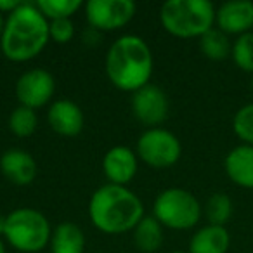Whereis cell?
<instances>
[{
    "mask_svg": "<svg viewBox=\"0 0 253 253\" xmlns=\"http://www.w3.org/2000/svg\"><path fill=\"white\" fill-rule=\"evenodd\" d=\"M88 218L104 234H123L134 231L144 218V205L128 187L108 182L92 193L88 200Z\"/></svg>",
    "mask_w": 253,
    "mask_h": 253,
    "instance_id": "obj_1",
    "label": "cell"
},
{
    "mask_svg": "<svg viewBox=\"0 0 253 253\" xmlns=\"http://www.w3.org/2000/svg\"><path fill=\"white\" fill-rule=\"evenodd\" d=\"M49 40V21L45 16L39 11L37 4L21 2V5L5 18L0 49L12 63H26L40 56Z\"/></svg>",
    "mask_w": 253,
    "mask_h": 253,
    "instance_id": "obj_2",
    "label": "cell"
},
{
    "mask_svg": "<svg viewBox=\"0 0 253 253\" xmlns=\"http://www.w3.org/2000/svg\"><path fill=\"white\" fill-rule=\"evenodd\" d=\"M106 75L118 90L137 92L153 77V52L137 35H123L109 45L104 61Z\"/></svg>",
    "mask_w": 253,
    "mask_h": 253,
    "instance_id": "obj_3",
    "label": "cell"
},
{
    "mask_svg": "<svg viewBox=\"0 0 253 253\" xmlns=\"http://www.w3.org/2000/svg\"><path fill=\"white\" fill-rule=\"evenodd\" d=\"M215 12L208 0H169L160 9V23L177 39H201L213 28Z\"/></svg>",
    "mask_w": 253,
    "mask_h": 253,
    "instance_id": "obj_4",
    "label": "cell"
},
{
    "mask_svg": "<svg viewBox=\"0 0 253 253\" xmlns=\"http://www.w3.org/2000/svg\"><path fill=\"white\" fill-rule=\"evenodd\" d=\"M52 229L42 211L35 208H16L7 215L5 241L21 253H39L49 246Z\"/></svg>",
    "mask_w": 253,
    "mask_h": 253,
    "instance_id": "obj_5",
    "label": "cell"
},
{
    "mask_svg": "<svg viewBox=\"0 0 253 253\" xmlns=\"http://www.w3.org/2000/svg\"><path fill=\"white\" fill-rule=\"evenodd\" d=\"M203 207L191 191L182 187H169L156 196L153 203V217L167 229L187 231L198 225Z\"/></svg>",
    "mask_w": 253,
    "mask_h": 253,
    "instance_id": "obj_6",
    "label": "cell"
},
{
    "mask_svg": "<svg viewBox=\"0 0 253 253\" xmlns=\"http://www.w3.org/2000/svg\"><path fill=\"white\" fill-rule=\"evenodd\" d=\"M135 155L151 169H170L180 160L182 146L173 132L156 126L141 134L137 139Z\"/></svg>",
    "mask_w": 253,
    "mask_h": 253,
    "instance_id": "obj_7",
    "label": "cell"
},
{
    "mask_svg": "<svg viewBox=\"0 0 253 253\" xmlns=\"http://www.w3.org/2000/svg\"><path fill=\"white\" fill-rule=\"evenodd\" d=\"M84 9L88 28L99 33L123 28L135 16L132 0H88Z\"/></svg>",
    "mask_w": 253,
    "mask_h": 253,
    "instance_id": "obj_8",
    "label": "cell"
},
{
    "mask_svg": "<svg viewBox=\"0 0 253 253\" xmlns=\"http://www.w3.org/2000/svg\"><path fill=\"white\" fill-rule=\"evenodd\" d=\"M54 92H56V80L43 68L25 71L16 82V97L19 106H26L35 111L49 104Z\"/></svg>",
    "mask_w": 253,
    "mask_h": 253,
    "instance_id": "obj_9",
    "label": "cell"
},
{
    "mask_svg": "<svg viewBox=\"0 0 253 253\" xmlns=\"http://www.w3.org/2000/svg\"><path fill=\"white\" fill-rule=\"evenodd\" d=\"M130 108L134 116L148 128H156L169 116V97L158 85L148 84L132 94Z\"/></svg>",
    "mask_w": 253,
    "mask_h": 253,
    "instance_id": "obj_10",
    "label": "cell"
},
{
    "mask_svg": "<svg viewBox=\"0 0 253 253\" xmlns=\"http://www.w3.org/2000/svg\"><path fill=\"white\" fill-rule=\"evenodd\" d=\"M134 149L126 146H115L108 149L102 158V172L109 184L115 186H125L134 180L137 175L139 162Z\"/></svg>",
    "mask_w": 253,
    "mask_h": 253,
    "instance_id": "obj_11",
    "label": "cell"
},
{
    "mask_svg": "<svg viewBox=\"0 0 253 253\" xmlns=\"http://www.w3.org/2000/svg\"><path fill=\"white\" fill-rule=\"evenodd\" d=\"M215 25L225 35H245L253 28V2L231 0L215 12Z\"/></svg>",
    "mask_w": 253,
    "mask_h": 253,
    "instance_id": "obj_12",
    "label": "cell"
},
{
    "mask_svg": "<svg viewBox=\"0 0 253 253\" xmlns=\"http://www.w3.org/2000/svg\"><path fill=\"white\" fill-rule=\"evenodd\" d=\"M47 123L57 135L77 137L84 130V111L77 102L70 101V99H59L49 106Z\"/></svg>",
    "mask_w": 253,
    "mask_h": 253,
    "instance_id": "obj_13",
    "label": "cell"
},
{
    "mask_svg": "<svg viewBox=\"0 0 253 253\" xmlns=\"http://www.w3.org/2000/svg\"><path fill=\"white\" fill-rule=\"evenodd\" d=\"M0 172L14 186H30L37 179L39 167L28 151L12 148L0 156Z\"/></svg>",
    "mask_w": 253,
    "mask_h": 253,
    "instance_id": "obj_14",
    "label": "cell"
},
{
    "mask_svg": "<svg viewBox=\"0 0 253 253\" xmlns=\"http://www.w3.org/2000/svg\"><path fill=\"white\" fill-rule=\"evenodd\" d=\"M224 169L229 180L243 189H253V146L239 144L227 153Z\"/></svg>",
    "mask_w": 253,
    "mask_h": 253,
    "instance_id": "obj_15",
    "label": "cell"
},
{
    "mask_svg": "<svg viewBox=\"0 0 253 253\" xmlns=\"http://www.w3.org/2000/svg\"><path fill=\"white\" fill-rule=\"evenodd\" d=\"M231 234L222 225L207 224L198 229L189 241V253H227Z\"/></svg>",
    "mask_w": 253,
    "mask_h": 253,
    "instance_id": "obj_16",
    "label": "cell"
},
{
    "mask_svg": "<svg viewBox=\"0 0 253 253\" xmlns=\"http://www.w3.org/2000/svg\"><path fill=\"white\" fill-rule=\"evenodd\" d=\"M50 253H84L85 234L75 222H61L52 231L49 243Z\"/></svg>",
    "mask_w": 253,
    "mask_h": 253,
    "instance_id": "obj_17",
    "label": "cell"
},
{
    "mask_svg": "<svg viewBox=\"0 0 253 253\" xmlns=\"http://www.w3.org/2000/svg\"><path fill=\"white\" fill-rule=\"evenodd\" d=\"M134 236V243L137 246V250H141L142 253H155L162 248L163 245V225L156 220L155 217H146L135 225V229L132 231Z\"/></svg>",
    "mask_w": 253,
    "mask_h": 253,
    "instance_id": "obj_18",
    "label": "cell"
},
{
    "mask_svg": "<svg viewBox=\"0 0 253 253\" xmlns=\"http://www.w3.org/2000/svg\"><path fill=\"white\" fill-rule=\"evenodd\" d=\"M200 49L203 56L210 61H224L231 56L232 43L229 37L218 28H211L200 39Z\"/></svg>",
    "mask_w": 253,
    "mask_h": 253,
    "instance_id": "obj_19",
    "label": "cell"
},
{
    "mask_svg": "<svg viewBox=\"0 0 253 253\" xmlns=\"http://www.w3.org/2000/svg\"><path fill=\"white\" fill-rule=\"evenodd\" d=\"M203 213H205V217H207L208 224L225 227L229 218L232 217V200L224 193L211 194L207 200Z\"/></svg>",
    "mask_w": 253,
    "mask_h": 253,
    "instance_id": "obj_20",
    "label": "cell"
},
{
    "mask_svg": "<svg viewBox=\"0 0 253 253\" xmlns=\"http://www.w3.org/2000/svg\"><path fill=\"white\" fill-rule=\"evenodd\" d=\"M39 126V116L35 109H30L26 106H18L9 115V130L16 137H30L35 134Z\"/></svg>",
    "mask_w": 253,
    "mask_h": 253,
    "instance_id": "obj_21",
    "label": "cell"
},
{
    "mask_svg": "<svg viewBox=\"0 0 253 253\" xmlns=\"http://www.w3.org/2000/svg\"><path fill=\"white\" fill-rule=\"evenodd\" d=\"M35 4L47 21L71 19V16L82 9V0H39Z\"/></svg>",
    "mask_w": 253,
    "mask_h": 253,
    "instance_id": "obj_22",
    "label": "cell"
},
{
    "mask_svg": "<svg viewBox=\"0 0 253 253\" xmlns=\"http://www.w3.org/2000/svg\"><path fill=\"white\" fill-rule=\"evenodd\" d=\"M234 64L245 73H253V32L239 35L231 49Z\"/></svg>",
    "mask_w": 253,
    "mask_h": 253,
    "instance_id": "obj_23",
    "label": "cell"
},
{
    "mask_svg": "<svg viewBox=\"0 0 253 253\" xmlns=\"http://www.w3.org/2000/svg\"><path fill=\"white\" fill-rule=\"evenodd\" d=\"M232 130L243 144L253 146V102L245 104L232 118Z\"/></svg>",
    "mask_w": 253,
    "mask_h": 253,
    "instance_id": "obj_24",
    "label": "cell"
},
{
    "mask_svg": "<svg viewBox=\"0 0 253 253\" xmlns=\"http://www.w3.org/2000/svg\"><path fill=\"white\" fill-rule=\"evenodd\" d=\"M49 37L56 43H68L75 37V25L71 19H54L49 21Z\"/></svg>",
    "mask_w": 253,
    "mask_h": 253,
    "instance_id": "obj_25",
    "label": "cell"
},
{
    "mask_svg": "<svg viewBox=\"0 0 253 253\" xmlns=\"http://www.w3.org/2000/svg\"><path fill=\"white\" fill-rule=\"evenodd\" d=\"M19 5H21L19 0H0V14L9 16L11 12H14Z\"/></svg>",
    "mask_w": 253,
    "mask_h": 253,
    "instance_id": "obj_26",
    "label": "cell"
},
{
    "mask_svg": "<svg viewBox=\"0 0 253 253\" xmlns=\"http://www.w3.org/2000/svg\"><path fill=\"white\" fill-rule=\"evenodd\" d=\"M5 224H7V215L0 213V238L5 234Z\"/></svg>",
    "mask_w": 253,
    "mask_h": 253,
    "instance_id": "obj_27",
    "label": "cell"
},
{
    "mask_svg": "<svg viewBox=\"0 0 253 253\" xmlns=\"http://www.w3.org/2000/svg\"><path fill=\"white\" fill-rule=\"evenodd\" d=\"M4 25H5V18L4 14H0V37H2V32H4Z\"/></svg>",
    "mask_w": 253,
    "mask_h": 253,
    "instance_id": "obj_28",
    "label": "cell"
},
{
    "mask_svg": "<svg viewBox=\"0 0 253 253\" xmlns=\"http://www.w3.org/2000/svg\"><path fill=\"white\" fill-rule=\"evenodd\" d=\"M0 253H5V245L2 241V238H0Z\"/></svg>",
    "mask_w": 253,
    "mask_h": 253,
    "instance_id": "obj_29",
    "label": "cell"
},
{
    "mask_svg": "<svg viewBox=\"0 0 253 253\" xmlns=\"http://www.w3.org/2000/svg\"><path fill=\"white\" fill-rule=\"evenodd\" d=\"M170 253H189V252H170Z\"/></svg>",
    "mask_w": 253,
    "mask_h": 253,
    "instance_id": "obj_30",
    "label": "cell"
},
{
    "mask_svg": "<svg viewBox=\"0 0 253 253\" xmlns=\"http://www.w3.org/2000/svg\"><path fill=\"white\" fill-rule=\"evenodd\" d=\"M252 92H253V80H252Z\"/></svg>",
    "mask_w": 253,
    "mask_h": 253,
    "instance_id": "obj_31",
    "label": "cell"
}]
</instances>
